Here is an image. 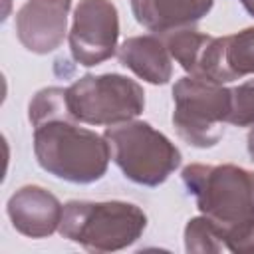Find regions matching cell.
Returning a JSON list of instances; mask_svg holds the SVG:
<instances>
[{
    "instance_id": "14",
    "label": "cell",
    "mask_w": 254,
    "mask_h": 254,
    "mask_svg": "<svg viewBox=\"0 0 254 254\" xmlns=\"http://www.w3.org/2000/svg\"><path fill=\"white\" fill-rule=\"evenodd\" d=\"M185 248L187 252H220L226 248L224 234L206 216L190 218L185 226Z\"/></svg>"
},
{
    "instance_id": "15",
    "label": "cell",
    "mask_w": 254,
    "mask_h": 254,
    "mask_svg": "<svg viewBox=\"0 0 254 254\" xmlns=\"http://www.w3.org/2000/svg\"><path fill=\"white\" fill-rule=\"evenodd\" d=\"M28 117H30V123L34 127L44 123V121H50V119L71 117L69 107H67V99H65V89H62V87L40 89L34 95V99L30 101Z\"/></svg>"
},
{
    "instance_id": "10",
    "label": "cell",
    "mask_w": 254,
    "mask_h": 254,
    "mask_svg": "<svg viewBox=\"0 0 254 254\" xmlns=\"http://www.w3.org/2000/svg\"><path fill=\"white\" fill-rule=\"evenodd\" d=\"M6 212L20 234L44 238L60 228L64 206L50 190L38 185H26L8 198Z\"/></svg>"
},
{
    "instance_id": "16",
    "label": "cell",
    "mask_w": 254,
    "mask_h": 254,
    "mask_svg": "<svg viewBox=\"0 0 254 254\" xmlns=\"http://www.w3.org/2000/svg\"><path fill=\"white\" fill-rule=\"evenodd\" d=\"M230 93H232V101H230L228 123L236 127L254 125V79L240 83L238 87L230 89Z\"/></svg>"
},
{
    "instance_id": "5",
    "label": "cell",
    "mask_w": 254,
    "mask_h": 254,
    "mask_svg": "<svg viewBox=\"0 0 254 254\" xmlns=\"http://www.w3.org/2000/svg\"><path fill=\"white\" fill-rule=\"evenodd\" d=\"M69 113L87 125H119L143 113V87L119 73L83 75L65 89Z\"/></svg>"
},
{
    "instance_id": "20",
    "label": "cell",
    "mask_w": 254,
    "mask_h": 254,
    "mask_svg": "<svg viewBox=\"0 0 254 254\" xmlns=\"http://www.w3.org/2000/svg\"><path fill=\"white\" fill-rule=\"evenodd\" d=\"M4 2V8H2V20H6L8 12H10V0H2Z\"/></svg>"
},
{
    "instance_id": "19",
    "label": "cell",
    "mask_w": 254,
    "mask_h": 254,
    "mask_svg": "<svg viewBox=\"0 0 254 254\" xmlns=\"http://www.w3.org/2000/svg\"><path fill=\"white\" fill-rule=\"evenodd\" d=\"M240 4L246 8V12H248L250 16H254V0H240Z\"/></svg>"
},
{
    "instance_id": "11",
    "label": "cell",
    "mask_w": 254,
    "mask_h": 254,
    "mask_svg": "<svg viewBox=\"0 0 254 254\" xmlns=\"http://www.w3.org/2000/svg\"><path fill=\"white\" fill-rule=\"evenodd\" d=\"M214 0H131L135 20L149 32L169 34L196 24Z\"/></svg>"
},
{
    "instance_id": "2",
    "label": "cell",
    "mask_w": 254,
    "mask_h": 254,
    "mask_svg": "<svg viewBox=\"0 0 254 254\" xmlns=\"http://www.w3.org/2000/svg\"><path fill=\"white\" fill-rule=\"evenodd\" d=\"M147 226L145 212L123 200H69L64 204L60 234L91 252H113L139 240Z\"/></svg>"
},
{
    "instance_id": "8",
    "label": "cell",
    "mask_w": 254,
    "mask_h": 254,
    "mask_svg": "<svg viewBox=\"0 0 254 254\" xmlns=\"http://www.w3.org/2000/svg\"><path fill=\"white\" fill-rule=\"evenodd\" d=\"M71 0H28L16 14L20 44L34 54H50L62 46Z\"/></svg>"
},
{
    "instance_id": "1",
    "label": "cell",
    "mask_w": 254,
    "mask_h": 254,
    "mask_svg": "<svg viewBox=\"0 0 254 254\" xmlns=\"http://www.w3.org/2000/svg\"><path fill=\"white\" fill-rule=\"evenodd\" d=\"M71 117L50 119L34 127V155L50 175L87 185L107 173L111 159L105 137L75 125Z\"/></svg>"
},
{
    "instance_id": "13",
    "label": "cell",
    "mask_w": 254,
    "mask_h": 254,
    "mask_svg": "<svg viewBox=\"0 0 254 254\" xmlns=\"http://www.w3.org/2000/svg\"><path fill=\"white\" fill-rule=\"evenodd\" d=\"M222 67L226 83L254 73V26L222 36Z\"/></svg>"
},
{
    "instance_id": "3",
    "label": "cell",
    "mask_w": 254,
    "mask_h": 254,
    "mask_svg": "<svg viewBox=\"0 0 254 254\" xmlns=\"http://www.w3.org/2000/svg\"><path fill=\"white\" fill-rule=\"evenodd\" d=\"M183 183L222 234L254 220V173L236 165H189Z\"/></svg>"
},
{
    "instance_id": "9",
    "label": "cell",
    "mask_w": 254,
    "mask_h": 254,
    "mask_svg": "<svg viewBox=\"0 0 254 254\" xmlns=\"http://www.w3.org/2000/svg\"><path fill=\"white\" fill-rule=\"evenodd\" d=\"M165 46L181 67L192 77L218 85L226 83L222 69V38H212L196 30L183 28L169 32Z\"/></svg>"
},
{
    "instance_id": "18",
    "label": "cell",
    "mask_w": 254,
    "mask_h": 254,
    "mask_svg": "<svg viewBox=\"0 0 254 254\" xmlns=\"http://www.w3.org/2000/svg\"><path fill=\"white\" fill-rule=\"evenodd\" d=\"M246 147H248V155H250V159H252V163H254V127H252V129H250V133H248Z\"/></svg>"
},
{
    "instance_id": "6",
    "label": "cell",
    "mask_w": 254,
    "mask_h": 254,
    "mask_svg": "<svg viewBox=\"0 0 254 254\" xmlns=\"http://www.w3.org/2000/svg\"><path fill=\"white\" fill-rule=\"evenodd\" d=\"M173 125L189 145L214 147L224 133L230 115V89L198 77H181L173 87Z\"/></svg>"
},
{
    "instance_id": "7",
    "label": "cell",
    "mask_w": 254,
    "mask_h": 254,
    "mask_svg": "<svg viewBox=\"0 0 254 254\" xmlns=\"http://www.w3.org/2000/svg\"><path fill=\"white\" fill-rule=\"evenodd\" d=\"M119 14L111 0H79L69 30V50L79 65L93 67L115 54Z\"/></svg>"
},
{
    "instance_id": "17",
    "label": "cell",
    "mask_w": 254,
    "mask_h": 254,
    "mask_svg": "<svg viewBox=\"0 0 254 254\" xmlns=\"http://www.w3.org/2000/svg\"><path fill=\"white\" fill-rule=\"evenodd\" d=\"M224 246L234 254H254V220L224 232Z\"/></svg>"
},
{
    "instance_id": "4",
    "label": "cell",
    "mask_w": 254,
    "mask_h": 254,
    "mask_svg": "<svg viewBox=\"0 0 254 254\" xmlns=\"http://www.w3.org/2000/svg\"><path fill=\"white\" fill-rule=\"evenodd\" d=\"M111 159L121 173L145 187H157L181 165L179 149L147 121H125L109 125L103 133Z\"/></svg>"
},
{
    "instance_id": "12",
    "label": "cell",
    "mask_w": 254,
    "mask_h": 254,
    "mask_svg": "<svg viewBox=\"0 0 254 254\" xmlns=\"http://www.w3.org/2000/svg\"><path fill=\"white\" fill-rule=\"evenodd\" d=\"M117 58L137 77L153 85H165L173 75L171 54L165 42H161L155 36L127 38L119 46Z\"/></svg>"
}]
</instances>
